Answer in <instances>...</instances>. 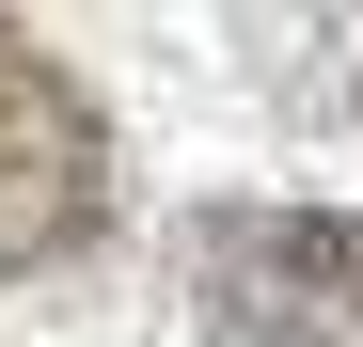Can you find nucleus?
<instances>
[{
  "instance_id": "1",
  "label": "nucleus",
  "mask_w": 363,
  "mask_h": 347,
  "mask_svg": "<svg viewBox=\"0 0 363 347\" xmlns=\"http://www.w3.org/2000/svg\"><path fill=\"white\" fill-rule=\"evenodd\" d=\"M111 237V110L0 16V284H64Z\"/></svg>"
},
{
  "instance_id": "2",
  "label": "nucleus",
  "mask_w": 363,
  "mask_h": 347,
  "mask_svg": "<svg viewBox=\"0 0 363 347\" xmlns=\"http://www.w3.org/2000/svg\"><path fill=\"white\" fill-rule=\"evenodd\" d=\"M190 300L237 347H363V221L347 205H206Z\"/></svg>"
}]
</instances>
